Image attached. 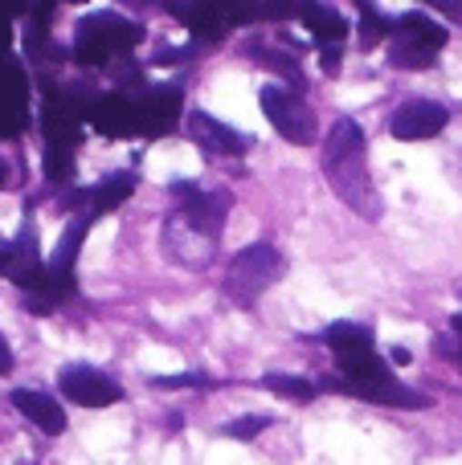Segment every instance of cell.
Returning a JSON list of instances; mask_svg holds the SVG:
<instances>
[{"mask_svg": "<svg viewBox=\"0 0 462 465\" xmlns=\"http://www.w3.org/2000/svg\"><path fill=\"white\" fill-rule=\"evenodd\" d=\"M278 273H283V257H278V249L275 245H250V249H242V253L229 262L226 290H229L234 302L250 306L254 294H262Z\"/></svg>", "mask_w": 462, "mask_h": 465, "instance_id": "obj_1", "label": "cell"}, {"mask_svg": "<svg viewBox=\"0 0 462 465\" xmlns=\"http://www.w3.org/2000/svg\"><path fill=\"white\" fill-rule=\"evenodd\" d=\"M258 103H262L266 119L275 123V131L283 139H291V143H311V139H316V114H311V106L303 103L295 90L262 86L258 90Z\"/></svg>", "mask_w": 462, "mask_h": 465, "instance_id": "obj_2", "label": "cell"}, {"mask_svg": "<svg viewBox=\"0 0 462 465\" xmlns=\"http://www.w3.org/2000/svg\"><path fill=\"white\" fill-rule=\"evenodd\" d=\"M57 388L65 392V401L82 404V409H106V404H119L123 401V388L115 384L106 371L86 368V363L62 368V376H57Z\"/></svg>", "mask_w": 462, "mask_h": 465, "instance_id": "obj_3", "label": "cell"}, {"mask_svg": "<svg viewBox=\"0 0 462 465\" xmlns=\"http://www.w3.org/2000/svg\"><path fill=\"white\" fill-rule=\"evenodd\" d=\"M450 123V114H447V106H438V103H426V98H414V103H406V106H397L393 111V119H389V135L393 139H434V135H442V127Z\"/></svg>", "mask_w": 462, "mask_h": 465, "instance_id": "obj_4", "label": "cell"}, {"mask_svg": "<svg viewBox=\"0 0 462 465\" xmlns=\"http://www.w3.org/2000/svg\"><path fill=\"white\" fill-rule=\"evenodd\" d=\"M327 384H332L336 392H344V396H360V401H373V404H393V409H426V404H430L422 392L397 384L393 376L368 380V384H352V380H324V388Z\"/></svg>", "mask_w": 462, "mask_h": 465, "instance_id": "obj_5", "label": "cell"}, {"mask_svg": "<svg viewBox=\"0 0 462 465\" xmlns=\"http://www.w3.org/2000/svg\"><path fill=\"white\" fill-rule=\"evenodd\" d=\"M8 278H13V286H21L25 294H33V290L41 286V278H45V262H41V245H37V229L25 221L21 232L13 237V262H8Z\"/></svg>", "mask_w": 462, "mask_h": 465, "instance_id": "obj_6", "label": "cell"}, {"mask_svg": "<svg viewBox=\"0 0 462 465\" xmlns=\"http://www.w3.org/2000/svg\"><path fill=\"white\" fill-rule=\"evenodd\" d=\"M90 119L103 135H139L144 131V111H139V98L131 103V94H106L103 103H95Z\"/></svg>", "mask_w": 462, "mask_h": 465, "instance_id": "obj_7", "label": "cell"}, {"mask_svg": "<svg viewBox=\"0 0 462 465\" xmlns=\"http://www.w3.org/2000/svg\"><path fill=\"white\" fill-rule=\"evenodd\" d=\"M25 103H29V82H25L21 70L5 65V70H0V139L21 135Z\"/></svg>", "mask_w": 462, "mask_h": 465, "instance_id": "obj_8", "label": "cell"}, {"mask_svg": "<svg viewBox=\"0 0 462 465\" xmlns=\"http://www.w3.org/2000/svg\"><path fill=\"white\" fill-rule=\"evenodd\" d=\"M188 135H193V143H201L209 155H217V160L246 152V135H237L234 127H226V123H217L213 114H201V111L188 114Z\"/></svg>", "mask_w": 462, "mask_h": 465, "instance_id": "obj_9", "label": "cell"}, {"mask_svg": "<svg viewBox=\"0 0 462 465\" xmlns=\"http://www.w3.org/2000/svg\"><path fill=\"white\" fill-rule=\"evenodd\" d=\"M82 33H90V37H98L111 54H119V49H131L144 41V29H139L136 21H123L119 13H98V16H86V21L78 25Z\"/></svg>", "mask_w": 462, "mask_h": 465, "instance_id": "obj_10", "label": "cell"}, {"mask_svg": "<svg viewBox=\"0 0 462 465\" xmlns=\"http://www.w3.org/2000/svg\"><path fill=\"white\" fill-rule=\"evenodd\" d=\"M139 111H144V135H168L172 123L180 111V86H156L139 98Z\"/></svg>", "mask_w": 462, "mask_h": 465, "instance_id": "obj_11", "label": "cell"}, {"mask_svg": "<svg viewBox=\"0 0 462 465\" xmlns=\"http://www.w3.org/2000/svg\"><path fill=\"white\" fill-rule=\"evenodd\" d=\"M13 409L25 412V417H29L33 425L41 429V433H49V437L65 433V412L57 409V401H49L45 392H33V388H16V392H13Z\"/></svg>", "mask_w": 462, "mask_h": 465, "instance_id": "obj_12", "label": "cell"}, {"mask_svg": "<svg viewBox=\"0 0 462 465\" xmlns=\"http://www.w3.org/2000/svg\"><path fill=\"white\" fill-rule=\"evenodd\" d=\"M41 119H45L41 127H45L49 147H65V152H74V143H78V135H82L78 106H74V103H49Z\"/></svg>", "mask_w": 462, "mask_h": 465, "instance_id": "obj_13", "label": "cell"}, {"mask_svg": "<svg viewBox=\"0 0 462 465\" xmlns=\"http://www.w3.org/2000/svg\"><path fill=\"white\" fill-rule=\"evenodd\" d=\"M295 16L307 25L311 37H316L319 45H336V41L348 37V21H344L336 8H327V5H299L295 8Z\"/></svg>", "mask_w": 462, "mask_h": 465, "instance_id": "obj_14", "label": "cell"}, {"mask_svg": "<svg viewBox=\"0 0 462 465\" xmlns=\"http://www.w3.org/2000/svg\"><path fill=\"white\" fill-rule=\"evenodd\" d=\"M336 363H340L344 380H352V384H368V380H385L389 371H385L381 355L373 351V347H352V351H336Z\"/></svg>", "mask_w": 462, "mask_h": 465, "instance_id": "obj_15", "label": "cell"}, {"mask_svg": "<svg viewBox=\"0 0 462 465\" xmlns=\"http://www.w3.org/2000/svg\"><path fill=\"white\" fill-rule=\"evenodd\" d=\"M360 155H365V135H360L357 123L340 119V123L332 127V135H327V155H324V163H327V168H336V163L360 160Z\"/></svg>", "mask_w": 462, "mask_h": 465, "instance_id": "obj_16", "label": "cell"}, {"mask_svg": "<svg viewBox=\"0 0 462 465\" xmlns=\"http://www.w3.org/2000/svg\"><path fill=\"white\" fill-rule=\"evenodd\" d=\"M86 229H90L86 217H70V225H65L62 241H57V249H54V262H49V270L74 278V262H78V249H82V241H86Z\"/></svg>", "mask_w": 462, "mask_h": 465, "instance_id": "obj_17", "label": "cell"}, {"mask_svg": "<svg viewBox=\"0 0 462 465\" xmlns=\"http://www.w3.org/2000/svg\"><path fill=\"white\" fill-rule=\"evenodd\" d=\"M131 193H136V176H131V172H115V176H106L103 184L90 193V209H95V213H111V209H119Z\"/></svg>", "mask_w": 462, "mask_h": 465, "instance_id": "obj_18", "label": "cell"}, {"mask_svg": "<svg viewBox=\"0 0 462 465\" xmlns=\"http://www.w3.org/2000/svg\"><path fill=\"white\" fill-rule=\"evenodd\" d=\"M324 339L332 343V351H352V347H373V331L360 322H332L324 331Z\"/></svg>", "mask_w": 462, "mask_h": 465, "instance_id": "obj_19", "label": "cell"}, {"mask_svg": "<svg viewBox=\"0 0 462 465\" xmlns=\"http://www.w3.org/2000/svg\"><path fill=\"white\" fill-rule=\"evenodd\" d=\"M262 384H266L275 396H283V401H295V404L316 401V392H319L311 380H303V376H278V371H275V376H266Z\"/></svg>", "mask_w": 462, "mask_h": 465, "instance_id": "obj_20", "label": "cell"}, {"mask_svg": "<svg viewBox=\"0 0 462 465\" xmlns=\"http://www.w3.org/2000/svg\"><path fill=\"white\" fill-rule=\"evenodd\" d=\"M74 62H82V65H111V49H106L98 37H90V33L78 29V37H74Z\"/></svg>", "mask_w": 462, "mask_h": 465, "instance_id": "obj_21", "label": "cell"}, {"mask_svg": "<svg viewBox=\"0 0 462 465\" xmlns=\"http://www.w3.org/2000/svg\"><path fill=\"white\" fill-rule=\"evenodd\" d=\"M45 176L65 184V180L74 176V152H65V147H45Z\"/></svg>", "mask_w": 462, "mask_h": 465, "instance_id": "obj_22", "label": "cell"}, {"mask_svg": "<svg viewBox=\"0 0 462 465\" xmlns=\"http://www.w3.org/2000/svg\"><path fill=\"white\" fill-rule=\"evenodd\" d=\"M360 25H365V29H360V41H365V45H373V41L381 37V33H389V25H385L381 16H377V8H373V5L360 8Z\"/></svg>", "mask_w": 462, "mask_h": 465, "instance_id": "obj_23", "label": "cell"}, {"mask_svg": "<svg viewBox=\"0 0 462 465\" xmlns=\"http://www.w3.org/2000/svg\"><path fill=\"white\" fill-rule=\"evenodd\" d=\"M262 429H266V417H246V420H234V425H226V433L237 437V441H250V437H258Z\"/></svg>", "mask_w": 462, "mask_h": 465, "instance_id": "obj_24", "label": "cell"}, {"mask_svg": "<svg viewBox=\"0 0 462 465\" xmlns=\"http://www.w3.org/2000/svg\"><path fill=\"white\" fill-rule=\"evenodd\" d=\"M156 388H188V384H205L201 376H156Z\"/></svg>", "mask_w": 462, "mask_h": 465, "instance_id": "obj_25", "label": "cell"}, {"mask_svg": "<svg viewBox=\"0 0 462 465\" xmlns=\"http://www.w3.org/2000/svg\"><path fill=\"white\" fill-rule=\"evenodd\" d=\"M319 65H324L327 74H336V70H340V49H336V45H324V57H319Z\"/></svg>", "mask_w": 462, "mask_h": 465, "instance_id": "obj_26", "label": "cell"}, {"mask_svg": "<svg viewBox=\"0 0 462 465\" xmlns=\"http://www.w3.org/2000/svg\"><path fill=\"white\" fill-rule=\"evenodd\" d=\"M5 371H13V351H8V343L0 339V376H5Z\"/></svg>", "mask_w": 462, "mask_h": 465, "instance_id": "obj_27", "label": "cell"}, {"mask_svg": "<svg viewBox=\"0 0 462 465\" xmlns=\"http://www.w3.org/2000/svg\"><path fill=\"white\" fill-rule=\"evenodd\" d=\"M8 262H13V241H0V273L8 270Z\"/></svg>", "mask_w": 462, "mask_h": 465, "instance_id": "obj_28", "label": "cell"}, {"mask_svg": "<svg viewBox=\"0 0 462 465\" xmlns=\"http://www.w3.org/2000/svg\"><path fill=\"white\" fill-rule=\"evenodd\" d=\"M409 360H414V355H409V351H406V347H393V363H401V368H406V363H409Z\"/></svg>", "mask_w": 462, "mask_h": 465, "instance_id": "obj_29", "label": "cell"}, {"mask_svg": "<svg viewBox=\"0 0 462 465\" xmlns=\"http://www.w3.org/2000/svg\"><path fill=\"white\" fill-rule=\"evenodd\" d=\"M5 180H8V168H5V160H0V188H5Z\"/></svg>", "mask_w": 462, "mask_h": 465, "instance_id": "obj_30", "label": "cell"}, {"mask_svg": "<svg viewBox=\"0 0 462 465\" xmlns=\"http://www.w3.org/2000/svg\"><path fill=\"white\" fill-rule=\"evenodd\" d=\"M458 368H462V343H458Z\"/></svg>", "mask_w": 462, "mask_h": 465, "instance_id": "obj_31", "label": "cell"}]
</instances>
